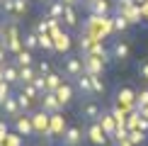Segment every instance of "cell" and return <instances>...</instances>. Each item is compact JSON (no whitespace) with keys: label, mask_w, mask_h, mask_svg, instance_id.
<instances>
[{"label":"cell","mask_w":148,"mask_h":146,"mask_svg":"<svg viewBox=\"0 0 148 146\" xmlns=\"http://www.w3.org/2000/svg\"><path fill=\"white\" fill-rule=\"evenodd\" d=\"M109 54H112V61L114 63H126L131 59V44L126 39H114L112 46H109Z\"/></svg>","instance_id":"cell-1"},{"label":"cell","mask_w":148,"mask_h":146,"mask_svg":"<svg viewBox=\"0 0 148 146\" xmlns=\"http://www.w3.org/2000/svg\"><path fill=\"white\" fill-rule=\"evenodd\" d=\"M85 139L92 146H107L109 136L104 134V129L100 127V122H88V129H85Z\"/></svg>","instance_id":"cell-2"},{"label":"cell","mask_w":148,"mask_h":146,"mask_svg":"<svg viewBox=\"0 0 148 146\" xmlns=\"http://www.w3.org/2000/svg\"><path fill=\"white\" fill-rule=\"evenodd\" d=\"M63 71H66V78H73L75 81L78 76H83L85 68H83V56H75V54H68V56L63 59Z\"/></svg>","instance_id":"cell-3"},{"label":"cell","mask_w":148,"mask_h":146,"mask_svg":"<svg viewBox=\"0 0 148 146\" xmlns=\"http://www.w3.org/2000/svg\"><path fill=\"white\" fill-rule=\"evenodd\" d=\"M83 56V68H85V73L88 76H102L104 73V61L100 59V56H95V54H80Z\"/></svg>","instance_id":"cell-4"},{"label":"cell","mask_w":148,"mask_h":146,"mask_svg":"<svg viewBox=\"0 0 148 146\" xmlns=\"http://www.w3.org/2000/svg\"><path fill=\"white\" fill-rule=\"evenodd\" d=\"M0 81L10 83L12 88H20V66H17L12 59L5 66H0Z\"/></svg>","instance_id":"cell-5"},{"label":"cell","mask_w":148,"mask_h":146,"mask_svg":"<svg viewBox=\"0 0 148 146\" xmlns=\"http://www.w3.org/2000/svg\"><path fill=\"white\" fill-rule=\"evenodd\" d=\"M83 141H85V129H80L75 124L66 127L63 136H61V146H80Z\"/></svg>","instance_id":"cell-6"},{"label":"cell","mask_w":148,"mask_h":146,"mask_svg":"<svg viewBox=\"0 0 148 146\" xmlns=\"http://www.w3.org/2000/svg\"><path fill=\"white\" fill-rule=\"evenodd\" d=\"M102 112H104L102 105L97 100H92V97H88V100L83 102V107H80V117H83L85 122H97Z\"/></svg>","instance_id":"cell-7"},{"label":"cell","mask_w":148,"mask_h":146,"mask_svg":"<svg viewBox=\"0 0 148 146\" xmlns=\"http://www.w3.org/2000/svg\"><path fill=\"white\" fill-rule=\"evenodd\" d=\"M29 117H32L34 132H36V134H46V136H49V127H51V114H49V112H44V110H34V112H29Z\"/></svg>","instance_id":"cell-8"},{"label":"cell","mask_w":148,"mask_h":146,"mask_svg":"<svg viewBox=\"0 0 148 146\" xmlns=\"http://www.w3.org/2000/svg\"><path fill=\"white\" fill-rule=\"evenodd\" d=\"M39 110H44L49 114H56V112L63 110V105H61V100L56 97V93H44L39 97Z\"/></svg>","instance_id":"cell-9"},{"label":"cell","mask_w":148,"mask_h":146,"mask_svg":"<svg viewBox=\"0 0 148 146\" xmlns=\"http://www.w3.org/2000/svg\"><path fill=\"white\" fill-rule=\"evenodd\" d=\"M12 127H15V132L20 134V136H34V134H36L29 114H20L17 119H12Z\"/></svg>","instance_id":"cell-10"},{"label":"cell","mask_w":148,"mask_h":146,"mask_svg":"<svg viewBox=\"0 0 148 146\" xmlns=\"http://www.w3.org/2000/svg\"><path fill=\"white\" fill-rule=\"evenodd\" d=\"M0 112H3V117H8V119H17L22 114V110H20V102H17V97L12 95L8 97V100L0 105Z\"/></svg>","instance_id":"cell-11"},{"label":"cell","mask_w":148,"mask_h":146,"mask_svg":"<svg viewBox=\"0 0 148 146\" xmlns=\"http://www.w3.org/2000/svg\"><path fill=\"white\" fill-rule=\"evenodd\" d=\"M97 122H100V127L104 129V134H107L109 139H114V134H116V119H114V114L109 112V110H104Z\"/></svg>","instance_id":"cell-12"},{"label":"cell","mask_w":148,"mask_h":146,"mask_svg":"<svg viewBox=\"0 0 148 146\" xmlns=\"http://www.w3.org/2000/svg\"><path fill=\"white\" fill-rule=\"evenodd\" d=\"M85 8L90 10L92 17H107L109 12H112V5H109V0H92V3H88Z\"/></svg>","instance_id":"cell-13"},{"label":"cell","mask_w":148,"mask_h":146,"mask_svg":"<svg viewBox=\"0 0 148 146\" xmlns=\"http://www.w3.org/2000/svg\"><path fill=\"white\" fill-rule=\"evenodd\" d=\"M56 97H58V100H61V105H71V102H73V97H75V85H71V83H61V88L56 90Z\"/></svg>","instance_id":"cell-14"},{"label":"cell","mask_w":148,"mask_h":146,"mask_svg":"<svg viewBox=\"0 0 148 146\" xmlns=\"http://www.w3.org/2000/svg\"><path fill=\"white\" fill-rule=\"evenodd\" d=\"M61 24H63L66 29H75L78 27V10H75V5H66L63 17H61Z\"/></svg>","instance_id":"cell-15"},{"label":"cell","mask_w":148,"mask_h":146,"mask_svg":"<svg viewBox=\"0 0 148 146\" xmlns=\"http://www.w3.org/2000/svg\"><path fill=\"white\" fill-rule=\"evenodd\" d=\"M63 10H66V3H63V0H49V3H46V17H51V20H58V22H61Z\"/></svg>","instance_id":"cell-16"},{"label":"cell","mask_w":148,"mask_h":146,"mask_svg":"<svg viewBox=\"0 0 148 146\" xmlns=\"http://www.w3.org/2000/svg\"><path fill=\"white\" fill-rule=\"evenodd\" d=\"M53 36V46H56V51H61V54H68V49H71V34L68 32H58L56 34H51Z\"/></svg>","instance_id":"cell-17"},{"label":"cell","mask_w":148,"mask_h":146,"mask_svg":"<svg viewBox=\"0 0 148 146\" xmlns=\"http://www.w3.org/2000/svg\"><path fill=\"white\" fill-rule=\"evenodd\" d=\"M75 90H80L85 97H95V90H92V81L88 73H83V76L75 78Z\"/></svg>","instance_id":"cell-18"},{"label":"cell","mask_w":148,"mask_h":146,"mask_svg":"<svg viewBox=\"0 0 148 146\" xmlns=\"http://www.w3.org/2000/svg\"><path fill=\"white\" fill-rule=\"evenodd\" d=\"M63 132H66V117H63L61 112L51 114V127H49V136H51V134H58V136H63Z\"/></svg>","instance_id":"cell-19"},{"label":"cell","mask_w":148,"mask_h":146,"mask_svg":"<svg viewBox=\"0 0 148 146\" xmlns=\"http://www.w3.org/2000/svg\"><path fill=\"white\" fill-rule=\"evenodd\" d=\"M12 61H15L20 68H22V66H34V51H29V49H24V46H22L20 51L12 56Z\"/></svg>","instance_id":"cell-20"},{"label":"cell","mask_w":148,"mask_h":146,"mask_svg":"<svg viewBox=\"0 0 148 146\" xmlns=\"http://www.w3.org/2000/svg\"><path fill=\"white\" fill-rule=\"evenodd\" d=\"M116 12H119V15H124L126 20H129V24H138V22H141V10L136 8V5H126V8H116Z\"/></svg>","instance_id":"cell-21"},{"label":"cell","mask_w":148,"mask_h":146,"mask_svg":"<svg viewBox=\"0 0 148 146\" xmlns=\"http://www.w3.org/2000/svg\"><path fill=\"white\" fill-rule=\"evenodd\" d=\"M36 76H39L36 63H34V66H22V68H20V85H22V83H34Z\"/></svg>","instance_id":"cell-22"},{"label":"cell","mask_w":148,"mask_h":146,"mask_svg":"<svg viewBox=\"0 0 148 146\" xmlns=\"http://www.w3.org/2000/svg\"><path fill=\"white\" fill-rule=\"evenodd\" d=\"M15 97H17V102H20V110H22V114H29V112H34V100L32 97H27L24 93H20V90H17L15 93Z\"/></svg>","instance_id":"cell-23"},{"label":"cell","mask_w":148,"mask_h":146,"mask_svg":"<svg viewBox=\"0 0 148 146\" xmlns=\"http://www.w3.org/2000/svg\"><path fill=\"white\" fill-rule=\"evenodd\" d=\"M22 46L29 49V51H36V49H39V34H36V32L22 34Z\"/></svg>","instance_id":"cell-24"},{"label":"cell","mask_w":148,"mask_h":146,"mask_svg":"<svg viewBox=\"0 0 148 146\" xmlns=\"http://www.w3.org/2000/svg\"><path fill=\"white\" fill-rule=\"evenodd\" d=\"M61 83H63V78H61L58 76V73H49V76H46V93H56V90L61 88Z\"/></svg>","instance_id":"cell-25"},{"label":"cell","mask_w":148,"mask_h":146,"mask_svg":"<svg viewBox=\"0 0 148 146\" xmlns=\"http://www.w3.org/2000/svg\"><path fill=\"white\" fill-rule=\"evenodd\" d=\"M20 93H24L27 97H32L34 102H39V97H41V93L36 90V85H34V83H22V85H20Z\"/></svg>","instance_id":"cell-26"},{"label":"cell","mask_w":148,"mask_h":146,"mask_svg":"<svg viewBox=\"0 0 148 146\" xmlns=\"http://www.w3.org/2000/svg\"><path fill=\"white\" fill-rule=\"evenodd\" d=\"M39 49H44V51H56V46H53V36L51 34H39Z\"/></svg>","instance_id":"cell-27"},{"label":"cell","mask_w":148,"mask_h":146,"mask_svg":"<svg viewBox=\"0 0 148 146\" xmlns=\"http://www.w3.org/2000/svg\"><path fill=\"white\" fill-rule=\"evenodd\" d=\"M129 141H131L134 146L146 144V132H141V129H131V132H129Z\"/></svg>","instance_id":"cell-28"},{"label":"cell","mask_w":148,"mask_h":146,"mask_svg":"<svg viewBox=\"0 0 148 146\" xmlns=\"http://www.w3.org/2000/svg\"><path fill=\"white\" fill-rule=\"evenodd\" d=\"M90 81H92V90H95V95H104L107 85H104L102 76H90Z\"/></svg>","instance_id":"cell-29"},{"label":"cell","mask_w":148,"mask_h":146,"mask_svg":"<svg viewBox=\"0 0 148 146\" xmlns=\"http://www.w3.org/2000/svg\"><path fill=\"white\" fill-rule=\"evenodd\" d=\"M114 29H116V32H126V29H129V20H126V17L124 15H119V12H116V15H114Z\"/></svg>","instance_id":"cell-30"},{"label":"cell","mask_w":148,"mask_h":146,"mask_svg":"<svg viewBox=\"0 0 148 146\" xmlns=\"http://www.w3.org/2000/svg\"><path fill=\"white\" fill-rule=\"evenodd\" d=\"M141 107H148V88L136 93V112H138Z\"/></svg>","instance_id":"cell-31"},{"label":"cell","mask_w":148,"mask_h":146,"mask_svg":"<svg viewBox=\"0 0 148 146\" xmlns=\"http://www.w3.org/2000/svg\"><path fill=\"white\" fill-rule=\"evenodd\" d=\"M34 85H36V90L44 95V93H46V76H41V73H39V76L34 78Z\"/></svg>","instance_id":"cell-32"},{"label":"cell","mask_w":148,"mask_h":146,"mask_svg":"<svg viewBox=\"0 0 148 146\" xmlns=\"http://www.w3.org/2000/svg\"><path fill=\"white\" fill-rule=\"evenodd\" d=\"M36 71H39L41 76H49V73H51V63H49V61H39V63H36Z\"/></svg>","instance_id":"cell-33"},{"label":"cell","mask_w":148,"mask_h":146,"mask_svg":"<svg viewBox=\"0 0 148 146\" xmlns=\"http://www.w3.org/2000/svg\"><path fill=\"white\" fill-rule=\"evenodd\" d=\"M8 139V122L0 119V141H5Z\"/></svg>","instance_id":"cell-34"},{"label":"cell","mask_w":148,"mask_h":146,"mask_svg":"<svg viewBox=\"0 0 148 146\" xmlns=\"http://www.w3.org/2000/svg\"><path fill=\"white\" fill-rule=\"evenodd\" d=\"M10 61V54H8V49H0V66H5Z\"/></svg>","instance_id":"cell-35"},{"label":"cell","mask_w":148,"mask_h":146,"mask_svg":"<svg viewBox=\"0 0 148 146\" xmlns=\"http://www.w3.org/2000/svg\"><path fill=\"white\" fill-rule=\"evenodd\" d=\"M141 78H146V81H148V61H146V63H141Z\"/></svg>","instance_id":"cell-36"},{"label":"cell","mask_w":148,"mask_h":146,"mask_svg":"<svg viewBox=\"0 0 148 146\" xmlns=\"http://www.w3.org/2000/svg\"><path fill=\"white\" fill-rule=\"evenodd\" d=\"M114 144H116V146H134L131 141H129V139H124V141H114Z\"/></svg>","instance_id":"cell-37"},{"label":"cell","mask_w":148,"mask_h":146,"mask_svg":"<svg viewBox=\"0 0 148 146\" xmlns=\"http://www.w3.org/2000/svg\"><path fill=\"white\" fill-rule=\"evenodd\" d=\"M63 3H66V5H75V8H78V5H83L80 0H63Z\"/></svg>","instance_id":"cell-38"},{"label":"cell","mask_w":148,"mask_h":146,"mask_svg":"<svg viewBox=\"0 0 148 146\" xmlns=\"http://www.w3.org/2000/svg\"><path fill=\"white\" fill-rule=\"evenodd\" d=\"M138 114H141V117H146V119H148V107H141V110H138Z\"/></svg>","instance_id":"cell-39"},{"label":"cell","mask_w":148,"mask_h":146,"mask_svg":"<svg viewBox=\"0 0 148 146\" xmlns=\"http://www.w3.org/2000/svg\"><path fill=\"white\" fill-rule=\"evenodd\" d=\"M0 49H5V34H3V29H0Z\"/></svg>","instance_id":"cell-40"},{"label":"cell","mask_w":148,"mask_h":146,"mask_svg":"<svg viewBox=\"0 0 148 146\" xmlns=\"http://www.w3.org/2000/svg\"><path fill=\"white\" fill-rule=\"evenodd\" d=\"M80 3H83V5H88V3H92V0H80Z\"/></svg>","instance_id":"cell-41"},{"label":"cell","mask_w":148,"mask_h":146,"mask_svg":"<svg viewBox=\"0 0 148 146\" xmlns=\"http://www.w3.org/2000/svg\"><path fill=\"white\" fill-rule=\"evenodd\" d=\"M36 3H44V5H46V3H49V0H36Z\"/></svg>","instance_id":"cell-42"}]
</instances>
